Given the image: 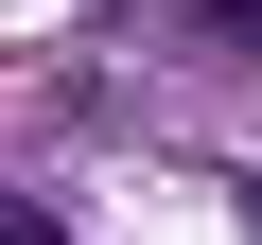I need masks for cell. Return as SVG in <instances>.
I'll list each match as a JSON object with an SVG mask.
<instances>
[{"mask_svg":"<svg viewBox=\"0 0 262 245\" xmlns=\"http://www.w3.org/2000/svg\"><path fill=\"white\" fill-rule=\"evenodd\" d=\"M175 18H192L210 53H262V0H175Z\"/></svg>","mask_w":262,"mask_h":245,"instance_id":"6da1fadb","label":"cell"}]
</instances>
